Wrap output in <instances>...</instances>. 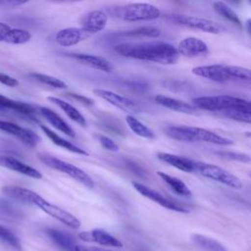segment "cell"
Returning <instances> with one entry per match:
<instances>
[{
  "label": "cell",
  "instance_id": "cell-1",
  "mask_svg": "<svg viewBox=\"0 0 251 251\" xmlns=\"http://www.w3.org/2000/svg\"><path fill=\"white\" fill-rule=\"evenodd\" d=\"M114 50L123 57L162 65L176 64L179 56L175 46L164 41L120 43L114 46Z\"/></svg>",
  "mask_w": 251,
  "mask_h": 251
},
{
  "label": "cell",
  "instance_id": "cell-2",
  "mask_svg": "<svg viewBox=\"0 0 251 251\" xmlns=\"http://www.w3.org/2000/svg\"><path fill=\"white\" fill-rule=\"evenodd\" d=\"M2 191L5 195L15 200L26 204H32L38 207L52 218L58 220L59 222L63 223L64 225L72 228L76 229L80 226V222L76 217H75L70 212L48 202L47 200H45L43 197H41L39 194L32 190L17 185H7L3 187Z\"/></svg>",
  "mask_w": 251,
  "mask_h": 251
},
{
  "label": "cell",
  "instance_id": "cell-3",
  "mask_svg": "<svg viewBox=\"0 0 251 251\" xmlns=\"http://www.w3.org/2000/svg\"><path fill=\"white\" fill-rule=\"evenodd\" d=\"M193 106L209 112H222L226 116L235 111L251 112L250 101L231 95L199 96L193 100Z\"/></svg>",
  "mask_w": 251,
  "mask_h": 251
},
{
  "label": "cell",
  "instance_id": "cell-4",
  "mask_svg": "<svg viewBox=\"0 0 251 251\" xmlns=\"http://www.w3.org/2000/svg\"><path fill=\"white\" fill-rule=\"evenodd\" d=\"M168 136L173 139L185 141V142H195L203 141L207 143H212L216 145H232L234 142L232 139L220 135L214 131L208 130L206 128L198 126H172L165 129Z\"/></svg>",
  "mask_w": 251,
  "mask_h": 251
},
{
  "label": "cell",
  "instance_id": "cell-5",
  "mask_svg": "<svg viewBox=\"0 0 251 251\" xmlns=\"http://www.w3.org/2000/svg\"><path fill=\"white\" fill-rule=\"evenodd\" d=\"M195 75L208 78L216 82H226L230 80L249 81L251 78L250 70L244 67L228 65H206L192 69Z\"/></svg>",
  "mask_w": 251,
  "mask_h": 251
},
{
  "label": "cell",
  "instance_id": "cell-6",
  "mask_svg": "<svg viewBox=\"0 0 251 251\" xmlns=\"http://www.w3.org/2000/svg\"><path fill=\"white\" fill-rule=\"evenodd\" d=\"M106 13L127 22L152 21L161 17L160 9L149 3H130L111 7Z\"/></svg>",
  "mask_w": 251,
  "mask_h": 251
},
{
  "label": "cell",
  "instance_id": "cell-7",
  "mask_svg": "<svg viewBox=\"0 0 251 251\" xmlns=\"http://www.w3.org/2000/svg\"><path fill=\"white\" fill-rule=\"evenodd\" d=\"M38 158L47 167L68 175L69 176L75 178V180L79 181L80 183H82L83 185H85L88 188L94 187V181L91 178V176L87 173H85L83 170H81L80 168H78L71 163H68L66 161L60 160L56 157H53L51 155L44 154V153L38 154Z\"/></svg>",
  "mask_w": 251,
  "mask_h": 251
},
{
  "label": "cell",
  "instance_id": "cell-8",
  "mask_svg": "<svg viewBox=\"0 0 251 251\" xmlns=\"http://www.w3.org/2000/svg\"><path fill=\"white\" fill-rule=\"evenodd\" d=\"M195 172H198L203 176L215 180L217 182L223 183L226 186L235 189H239L242 187V182L239 177L217 165L196 161Z\"/></svg>",
  "mask_w": 251,
  "mask_h": 251
},
{
  "label": "cell",
  "instance_id": "cell-9",
  "mask_svg": "<svg viewBox=\"0 0 251 251\" xmlns=\"http://www.w3.org/2000/svg\"><path fill=\"white\" fill-rule=\"evenodd\" d=\"M171 22L176 23V25H180L183 26H187L190 28L202 30L204 32L218 34L224 30V27L220 25L218 23L195 16H187V15H180V14H173L168 15L167 17Z\"/></svg>",
  "mask_w": 251,
  "mask_h": 251
},
{
  "label": "cell",
  "instance_id": "cell-10",
  "mask_svg": "<svg viewBox=\"0 0 251 251\" xmlns=\"http://www.w3.org/2000/svg\"><path fill=\"white\" fill-rule=\"evenodd\" d=\"M93 92H94V94H96L103 100L107 101L111 105H113L126 113L135 114V113H139L141 111L139 105L135 101H133L132 99H130L128 97H126L119 93H116L114 91L97 88V89H94Z\"/></svg>",
  "mask_w": 251,
  "mask_h": 251
},
{
  "label": "cell",
  "instance_id": "cell-11",
  "mask_svg": "<svg viewBox=\"0 0 251 251\" xmlns=\"http://www.w3.org/2000/svg\"><path fill=\"white\" fill-rule=\"evenodd\" d=\"M131 185L133 186V188L140 193L142 196L152 200L153 202L159 204L160 206L168 209V210H172L175 212H179V213H187L188 210L186 208H184L183 206L176 204L175 202H173L172 200L168 199L167 197H165L164 195H162L160 192L154 190L151 187L146 186L143 183L140 182H136V181H132Z\"/></svg>",
  "mask_w": 251,
  "mask_h": 251
},
{
  "label": "cell",
  "instance_id": "cell-12",
  "mask_svg": "<svg viewBox=\"0 0 251 251\" xmlns=\"http://www.w3.org/2000/svg\"><path fill=\"white\" fill-rule=\"evenodd\" d=\"M0 130L6 131V132L14 135L15 137L19 138L22 142H24L25 144H26L30 147L36 146V144L40 141V137L32 130H30L28 128L22 127L19 125L11 123V122L0 120Z\"/></svg>",
  "mask_w": 251,
  "mask_h": 251
},
{
  "label": "cell",
  "instance_id": "cell-13",
  "mask_svg": "<svg viewBox=\"0 0 251 251\" xmlns=\"http://www.w3.org/2000/svg\"><path fill=\"white\" fill-rule=\"evenodd\" d=\"M176 49L178 55L188 58L203 56L209 52L208 45L203 40L193 36L183 38Z\"/></svg>",
  "mask_w": 251,
  "mask_h": 251
},
{
  "label": "cell",
  "instance_id": "cell-14",
  "mask_svg": "<svg viewBox=\"0 0 251 251\" xmlns=\"http://www.w3.org/2000/svg\"><path fill=\"white\" fill-rule=\"evenodd\" d=\"M107 23L108 14L105 11L93 10L84 16L81 22V28L91 35L92 33L103 30L106 27Z\"/></svg>",
  "mask_w": 251,
  "mask_h": 251
},
{
  "label": "cell",
  "instance_id": "cell-15",
  "mask_svg": "<svg viewBox=\"0 0 251 251\" xmlns=\"http://www.w3.org/2000/svg\"><path fill=\"white\" fill-rule=\"evenodd\" d=\"M89 36L90 34L81 27H66L56 33L55 40L60 46L70 47L81 42Z\"/></svg>",
  "mask_w": 251,
  "mask_h": 251
},
{
  "label": "cell",
  "instance_id": "cell-16",
  "mask_svg": "<svg viewBox=\"0 0 251 251\" xmlns=\"http://www.w3.org/2000/svg\"><path fill=\"white\" fill-rule=\"evenodd\" d=\"M0 167H4L6 169H9L11 171L17 172L19 174L25 175L26 176H29L35 179H40L43 176L38 170L28 166L27 164L14 157L7 156V155H0Z\"/></svg>",
  "mask_w": 251,
  "mask_h": 251
},
{
  "label": "cell",
  "instance_id": "cell-17",
  "mask_svg": "<svg viewBox=\"0 0 251 251\" xmlns=\"http://www.w3.org/2000/svg\"><path fill=\"white\" fill-rule=\"evenodd\" d=\"M31 38V34L26 29L12 27L0 22V42L10 44H25Z\"/></svg>",
  "mask_w": 251,
  "mask_h": 251
},
{
  "label": "cell",
  "instance_id": "cell-18",
  "mask_svg": "<svg viewBox=\"0 0 251 251\" xmlns=\"http://www.w3.org/2000/svg\"><path fill=\"white\" fill-rule=\"evenodd\" d=\"M78 236L84 241H93L103 246L111 247H122L123 243L112 234L104 229L95 228L90 231H83L78 234Z\"/></svg>",
  "mask_w": 251,
  "mask_h": 251
},
{
  "label": "cell",
  "instance_id": "cell-19",
  "mask_svg": "<svg viewBox=\"0 0 251 251\" xmlns=\"http://www.w3.org/2000/svg\"><path fill=\"white\" fill-rule=\"evenodd\" d=\"M72 58L76 60L77 62L88 66L92 69L102 71L105 73H111L114 70V67L110 61L107 59L101 57V56H96V55H91V54H83V53H77V54H70Z\"/></svg>",
  "mask_w": 251,
  "mask_h": 251
},
{
  "label": "cell",
  "instance_id": "cell-20",
  "mask_svg": "<svg viewBox=\"0 0 251 251\" xmlns=\"http://www.w3.org/2000/svg\"><path fill=\"white\" fill-rule=\"evenodd\" d=\"M157 157L162 162L167 163L182 172H185V173L195 172V162L196 161L191 160L189 158H186L183 156H178L176 154L166 153V152H159L157 154Z\"/></svg>",
  "mask_w": 251,
  "mask_h": 251
},
{
  "label": "cell",
  "instance_id": "cell-21",
  "mask_svg": "<svg viewBox=\"0 0 251 251\" xmlns=\"http://www.w3.org/2000/svg\"><path fill=\"white\" fill-rule=\"evenodd\" d=\"M155 101L162 105L165 108L171 109L176 112L183 113V114H196L197 113V108L194 107L192 104L176 99V98H172L169 96L165 95H157L155 96Z\"/></svg>",
  "mask_w": 251,
  "mask_h": 251
},
{
  "label": "cell",
  "instance_id": "cell-22",
  "mask_svg": "<svg viewBox=\"0 0 251 251\" xmlns=\"http://www.w3.org/2000/svg\"><path fill=\"white\" fill-rule=\"evenodd\" d=\"M39 112L49 122V124H51L55 128H57L58 130H60L61 132L65 133L70 137L75 136V132L74 128L53 110L46 107H41L39 108Z\"/></svg>",
  "mask_w": 251,
  "mask_h": 251
},
{
  "label": "cell",
  "instance_id": "cell-23",
  "mask_svg": "<svg viewBox=\"0 0 251 251\" xmlns=\"http://www.w3.org/2000/svg\"><path fill=\"white\" fill-rule=\"evenodd\" d=\"M42 131L46 134V136L54 143L56 144L57 146L59 147H62L70 152H73V153H75V154H78V155H84V156H88V152H86L84 149L76 146L75 144L72 143L71 141H68L67 139L61 137L60 135H58L56 132H54L53 130H51L49 127H47L46 126H43L41 125L40 126Z\"/></svg>",
  "mask_w": 251,
  "mask_h": 251
},
{
  "label": "cell",
  "instance_id": "cell-24",
  "mask_svg": "<svg viewBox=\"0 0 251 251\" xmlns=\"http://www.w3.org/2000/svg\"><path fill=\"white\" fill-rule=\"evenodd\" d=\"M47 99L54 103L55 105H57L61 110H63V112L71 119L73 120L75 123L78 124L81 126H86V120L83 117V115L72 104H70L69 102H66L58 97H54V96H48Z\"/></svg>",
  "mask_w": 251,
  "mask_h": 251
},
{
  "label": "cell",
  "instance_id": "cell-25",
  "mask_svg": "<svg viewBox=\"0 0 251 251\" xmlns=\"http://www.w3.org/2000/svg\"><path fill=\"white\" fill-rule=\"evenodd\" d=\"M157 175L163 179V181L177 195L183 197H191L192 192L188 188V186L178 177L168 175L164 172H157Z\"/></svg>",
  "mask_w": 251,
  "mask_h": 251
},
{
  "label": "cell",
  "instance_id": "cell-26",
  "mask_svg": "<svg viewBox=\"0 0 251 251\" xmlns=\"http://www.w3.org/2000/svg\"><path fill=\"white\" fill-rule=\"evenodd\" d=\"M46 232L52 239V241L55 242L62 249L67 251H75V247L76 244L73 236L69 233L55 228H48Z\"/></svg>",
  "mask_w": 251,
  "mask_h": 251
},
{
  "label": "cell",
  "instance_id": "cell-27",
  "mask_svg": "<svg viewBox=\"0 0 251 251\" xmlns=\"http://www.w3.org/2000/svg\"><path fill=\"white\" fill-rule=\"evenodd\" d=\"M191 239L195 245L204 251H227L221 242L203 234H192Z\"/></svg>",
  "mask_w": 251,
  "mask_h": 251
},
{
  "label": "cell",
  "instance_id": "cell-28",
  "mask_svg": "<svg viewBox=\"0 0 251 251\" xmlns=\"http://www.w3.org/2000/svg\"><path fill=\"white\" fill-rule=\"evenodd\" d=\"M0 109L14 110L16 112H19V113L25 114V115L33 114L35 112L34 108L32 106H30L29 104L10 99L2 94H0Z\"/></svg>",
  "mask_w": 251,
  "mask_h": 251
},
{
  "label": "cell",
  "instance_id": "cell-29",
  "mask_svg": "<svg viewBox=\"0 0 251 251\" xmlns=\"http://www.w3.org/2000/svg\"><path fill=\"white\" fill-rule=\"evenodd\" d=\"M126 122L128 126V127L133 131L136 135L152 139L155 137V133L151 128H149L147 126H145L143 123H141L138 119L133 117L132 115H128L126 117Z\"/></svg>",
  "mask_w": 251,
  "mask_h": 251
},
{
  "label": "cell",
  "instance_id": "cell-30",
  "mask_svg": "<svg viewBox=\"0 0 251 251\" xmlns=\"http://www.w3.org/2000/svg\"><path fill=\"white\" fill-rule=\"evenodd\" d=\"M213 6H214V10L219 15H221L224 19L227 20L228 22L232 23L233 25H236L240 28L242 27V24H241V21H240L238 15L227 4H226L223 1H217L214 3Z\"/></svg>",
  "mask_w": 251,
  "mask_h": 251
},
{
  "label": "cell",
  "instance_id": "cell-31",
  "mask_svg": "<svg viewBox=\"0 0 251 251\" xmlns=\"http://www.w3.org/2000/svg\"><path fill=\"white\" fill-rule=\"evenodd\" d=\"M119 36H145V37H151V38H156L161 35V30L157 27L154 26H141V27H136L131 30L127 31H123L120 33H117Z\"/></svg>",
  "mask_w": 251,
  "mask_h": 251
},
{
  "label": "cell",
  "instance_id": "cell-32",
  "mask_svg": "<svg viewBox=\"0 0 251 251\" xmlns=\"http://www.w3.org/2000/svg\"><path fill=\"white\" fill-rule=\"evenodd\" d=\"M0 240L17 251H23V245L20 238L9 228L0 225Z\"/></svg>",
  "mask_w": 251,
  "mask_h": 251
},
{
  "label": "cell",
  "instance_id": "cell-33",
  "mask_svg": "<svg viewBox=\"0 0 251 251\" xmlns=\"http://www.w3.org/2000/svg\"><path fill=\"white\" fill-rule=\"evenodd\" d=\"M32 78L36 79L37 81L44 83L46 85H49L51 87L54 88H58V89H63L67 87L66 82H64L63 80L54 77L52 75H44V74H40V73H32L29 75Z\"/></svg>",
  "mask_w": 251,
  "mask_h": 251
},
{
  "label": "cell",
  "instance_id": "cell-34",
  "mask_svg": "<svg viewBox=\"0 0 251 251\" xmlns=\"http://www.w3.org/2000/svg\"><path fill=\"white\" fill-rule=\"evenodd\" d=\"M220 157L226 158L232 161H238L243 163L250 162V156L243 153H237V152H231V151H218L216 152Z\"/></svg>",
  "mask_w": 251,
  "mask_h": 251
},
{
  "label": "cell",
  "instance_id": "cell-35",
  "mask_svg": "<svg viewBox=\"0 0 251 251\" xmlns=\"http://www.w3.org/2000/svg\"><path fill=\"white\" fill-rule=\"evenodd\" d=\"M95 137H96V139L99 141V143H100L106 150H109V151H112V152H118V151H119V146H118V144H117L113 139H111L110 137L105 136V135H103V134H96Z\"/></svg>",
  "mask_w": 251,
  "mask_h": 251
},
{
  "label": "cell",
  "instance_id": "cell-36",
  "mask_svg": "<svg viewBox=\"0 0 251 251\" xmlns=\"http://www.w3.org/2000/svg\"><path fill=\"white\" fill-rule=\"evenodd\" d=\"M0 82L10 87H15L19 85V81L16 78L3 73H0Z\"/></svg>",
  "mask_w": 251,
  "mask_h": 251
},
{
  "label": "cell",
  "instance_id": "cell-37",
  "mask_svg": "<svg viewBox=\"0 0 251 251\" xmlns=\"http://www.w3.org/2000/svg\"><path fill=\"white\" fill-rule=\"evenodd\" d=\"M75 251H113L106 248L94 247V246H84V245H75Z\"/></svg>",
  "mask_w": 251,
  "mask_h": 251
},
{
  "label": "cell",
  "instance_id": "cell-38",
  "mask_svg": "<svg viewBox=\"0 0 251 251\" xmlns=\"http://www.w3.org/2000/svg\"><path fill=\"white\" fill-rule=\"evenodd\" d=\"M69 96L77 100L80 103H83L84 105H93V101L90 98L86 97V96H83V95H80V94H75V93H70Z\"/></svg>",
  "mask_w": 251,
  "mask_h": 251
},
{
  "label": "cell",
  "instance_id": "cell-39",
  "mask_svg": "<svg viewBox=\"0 0 251 251\" xmlns=\"http://www.w3.org/2000/svg\"><path fill=\"white\" fill-rule=\"evenodd\" d=\"M126 164H127V166L130 168V170L131 171H133V173H135V174H137L138 176H143V171H142V169L138 166V165H136V164H134L133 162H131V161H126Z\"/></svg>",
  "mask_w": 251,
  "mask_h": 251
},
{
  "label": "cell",
  "instance_id": "cell-40",
  "mask_svg": "<svg viewBox=\"0 0 251 251\" xmlns=\"http://www.w3.org/2000/svg\"><path fill=\"white\" fill-rule=\"evenodd\" d=\"M245 25H246V27H247V31L250 32V20H247V21H246Z\"/></svg>",
  "mask_w": 251,
  "mask_h": 251
}]
</instances>
